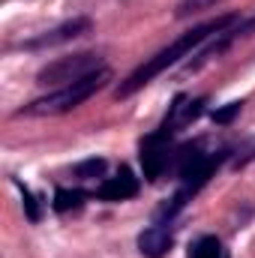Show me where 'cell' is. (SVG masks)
<instances>
[{"mask_svg":"<svg viewBox=\"0 0 255 258\" xmlns=\"http://www.w3.org/2000/svg\"><path fill=\"white\" fill-rule=\"evenodd\" d=\"M183 102H186V96H177L171 102L168 117L162 120V126H156L138 141L141 171H144V180H150V183H156L168 171V165L174 162V135L183 126Z\"/></svg>","mask_w":255,"mask_h":258,"instance_id":"obj_2","label":"cell"},{"mask_svg":"<svg viewBox=\"0 0 255 258\" xmlns=\"http://www.w3.org/2000/svg\"><path fill=\"white\" fill-rule=\"evenodd\" d=\"M102 57L93 54V51H81V54H72V57H57L54 63L42 66L39 75H36V84L39 87H66L72 81H81L87 78L90 72L102 69Z\"/></svg>","mask_w":255,"mask_h":258,"instance_id":"obj_4","label":"cell"},{"mask_svg":"<svg viewBox=\"0 0 255 258\" xmlns=\"http://www.w3.org/2000/svg\"><path fill=\"white\" fill-rule=\"evenodd\" d=\"M219 0H180V6H177V15H189V12H201V9H210V6H216Z\"/></svg>","mask_w":255,"mask_h":258,"instance_id":"obj_14","label":"cell"},{"mask_svg":"<svg viewBox=\"0 0 255 258\" xmlns=\"http://www.w3.org/2000/svg\"><path fill=\"white\" fill-rule=\"evenodd\" d=\"M234 21H240V15H237V12H228V15H216V18H210V21L195 24V27L186 30V33H180L171 45H165L162 51H156L153 57H147L138 69L129 72L126 78L120 81V87H117V99H126V96H132V93H138L141 87H147L156 75H162L165 69L177 66L183 57H189L195 48H201L207 39H213L216 33H222V30L231 27Z\"/></svg>","mask_w":255,"mask_h":258,"instance_id":"obj_1","label":"cell"},{"mask_svg":"<svg viewBox=\"0 0 255 258\" xmlns=\"http://www.w3.org/2000/svg\"><path fill=\"white\" fill-rule=\"evenodd\" d=\"M189 258H222V243L213 234H201L189 246Z\"/></svg>","mask_w":255,"mask_h":258,"instance_id":"obj_11","label":"cell"},{"mask_svg":"<svg viewBox=\"0 0 255 258\" xmlns=\"http://www.w3.org/2000/svg\"><path fill=\"white\" fill-rule=\"evenodd\" d=\"M174 243V222H153L138 234V252L144 258H165Z\"/></svg>","mask_w":255,"mask_h":258,"instance_id":"obj_7","label":"cell"},{"mask_svg":"<svg viewBox=\"0 0 255 258\" xmlns=\"http://www.w3.org/2000/svg\"><path fill=\"white\" fill-rule=\"evenodd\" d=\"M87 30H90V18H72V21L60 24V27H54V30H48V33H42V36L24 42V48H27V51H36V48H54V45H63V42H72V39L84 36Z\"/></svg>","mask_w":255,"mask_h":258,"instance_id":"obj_8","label":"cell"},{"mask_svg":"<svg viewBox=\"0 0 255 258\" xmlns=\"http://www.w3.org/2000/svg\"><path fill=\"white\" fill-rule=\"evenodd\" d=\"M252 30H255V15H252V18H240V21H234L231 27H225L222 33H216V36H213V42H210L207 48H201V51L195 54V60H189V63H186V69H201L207 60H213V57L225 54V51H228L237 39L249 36Z\"/></svg>","mask_w":255,"mask_h":258,"instance_id":"obj_5","label":"cell"},{"mask_svg":"<svg viewBox=\"0 0 255 258\" xmlns=\"http://www.w3.org/2000/svg\"><path fill=\"white\" fill-rule=\"evenodd\" d=\"M240 108H243V102H228L225 108H216V111H213V123H222V126L231 123V120L240 114Z\"/></svg>","mask_w":255,"mask_h":258,"instance_id":"obj_13","label":"cell"},{"mask_svg":"<svg viewBox=\"0 0 255 258\" xmlns=\"http://www.w3.org/2000/svg\"><path fill=\"white\" fill-rule=\"evenodd\" d=\"M84 201H87V192L84 189H57L54 192V201H51V207L57 210V213H75V210H81L84 207Z\"/></svg>","mask_w":255,"mask_h":258,"instance_id":"obj_9","label":"cell"},{"mask_svg":"<svg viewBox=\"0 0 255 258\" xmlns=\"http://www.w3.org/2000/svg\"><path fill=\"white\" fill-rule=\"evenodd\" d=\"M108 81H111V69L102 66V69L90 72V75L81 78V81H72V84H66V87H57L54 93H45V96L33 99V102L24 105L18 114H27V117H54V114L75 111V108L84 105L90 96H96Z\"/></svg>","mask_w":255,"mask_h":258,"instance_id":"obj_3","label":"cell"},{"mask_svg":"<svg viewBox=\"0 0 255 258\" xmlns=\"http://www.w3.org/2000/svg\"><path fill=\"white\" fill-rule=\"evenodd\" d=\"M15 183H18V180H15ZM18 189H21V201H24V216H27L30 222H39V219H42V207H39V201L33 198V192H30L27 186L18 183Z\"/></svg>","mask_w":255,"mask_h":258,"instance_id":"obj_12","label":"cell"},{"mask_svg":"<svg viewBox=\"0 0 255 258\" xmlns=\"http://www.w3.org/2000/svg\"><path fill=\"white\" fill-rule=\"evenodd\" d=\"M105 168H108V162L102 156H90V159H84L72 168V177L75 180H96V177L105 174Z\"/></svg>","mask_w":255,"mask_h":258,"instance_id":"obj_10","label":"cell"},{"mask_svg":"<svg viewBox=\"0 0 255 258\" xmlns=\"http://www.w3.org/2000/svg\"><path fill=\"white\" fill-rule=\"evenodd\" d=\"M138 189H141V180L132 174L129 165H120L114 177H105V180L96 186V198H99V201H111V204H117V201H129V198H135Z\"/></svg>","mask_w":255,"mask_h":258,"instance_id":"obj_6","label":"cell"}]
</instances>
